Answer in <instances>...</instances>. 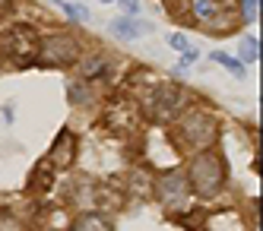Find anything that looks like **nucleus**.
Returning a JSON list of instances; mask_svg holds the SVG:
<instances>
[{
    "label": "nucleus",
    "mask_w": 263,
    "mask_h": 231,
    "mask_svg": "<svg viewBox=\"0 0 263 231\" xmlns=\"http://www.w3.org/2000/svg\"><path fill=\"white\" fill-rule=\"evenodd\" d=\"M187 187H194V194L197 197H216L219 194V187L225 181V168H222V159L216 156V152L210 149H203L194 156L191 168H187Z\"/></svg>",
    "instance_id": "f257e3e1"
},
{
    "label": "nucleus",
    "mask_w": 263,
    "mask_h": 231,
    "mask_svg": "<svg viewBox=\"0 0 263 231\" xmlns=\"http://www.w3.org/2000/svg\"><path fill=\"white\" fill-rule=\"evenodd\" d=\"M187 89L178 86V83H165V86H156L153 95H149V114H153V121L159 124H168V121H175L178 114L184 111L187 105Z\"/></svg>",
    "instance_id": "f03ea898"
},
{
    "label": "nucleus",
    "mask_w": 263,
    "mask_h": 231,
    "mask_svg": "<svg viewBox=\"0 0 263 231\" xmlns=\"http://www.w3.org/2000/svg\"><path fill=\"white\" fill-rule=\"evenodd\" d=\"M178 130H181V140H184L187 146L200 149V152L210 149L213 140H216V133H219L216 118H213V114H206V111H191V114H184Z\"/></svg>",
    "instance_id": "7ed1b4c3"
},
{
    "label": "nucleus",
    "mask_w": 263,
    "mask_h": 231,
    "mask_svg": "<svg viewBox=\"0 0 263 231\" xmlns=\"http://www.w3.org/2000/svg\"><path fill=\"white\" fill-rule=\"evenodd\" d=\"M80 57V42L73 35H48L39 45V61L45 67H70Z\"/></svg>",
    "instance_id": "20e7f679"
},
{
    "label": "nucleus",
    "mask_w": 263,
    "mask_h": 231,
    "mask_svg": "<svg viewBox=\"0 0 263 231\" xmlns=\"http://www.w3.org/2000/svg\"><path fill=\"white\" fill-rule=\"evenodd\" d=\"M159 200L168 209H184L191 203V187H187V178L181 171H168V175L159 181Z\"/></svg>",
    "instance_id": "39448f33"
},
{
    "label": "nucleus",
    "mask_w": 263,
    "mask_h": 231,
    "mask_svg": "<svg viewBox=\"0 0 263 231\" xmlns=\"http://www.w3.org/2000/svg\"><path fill=\"white\" fill-rule=\"evenodd\" d=\"M73 149H77V140H73V133H61L58 140H54V146H51V162L58 165V168H67L70 162H73Z\"/></svg>",
    "instance_id": "423d86ee"
},
{
    "label": "nucleus",
    "mask_w": 263,
    "mask_h": 231,
    "mask_svg": "<svg viewBox=\"0 0 263 231\" xmlns=\"http://www.w3.org/2000/svg\"><path fill=\"white\" fill-rule=\"evenodd\" d=\"M111 32H115L118 38H140V35H146V32H153V26L149 23H140V19H115L111 23Z\"/></svg>",
    "instance_id": "0eeeda50"
},
{
    "label": "nucleus",
    "mask_w": 263,
    "mask_h": 231,
    "mask_svg": "<svg viewBox=\"0 0 263 231\" xmlns=\"http://www.w3.org/2000/svg\"><path fill=\"white\" fill-rule=\"evenodd\" d=\"M105 73H111V64L105 61V57H99V54H92L83 64V80H99V76H105Z\"/></svg>",
    "instance_id": "6e6552de"
},
{
    "label": "nucleus",
    "mask_w": 263,
    "mask_h": 231,
    "mask_svg": "<svg viewBox=\"0 0 263 231\" xmlns=\"http://www.w3.org/2000/svg\"><path fill=\"white\" fill-rule=\"evenodd\" d=\"M73 231H111V225L102 219V216H80Z\"/></svg>",
    "instance_id": "1a4fd4ad"
},
{
    "label": "nucleus",
    "mask_w": 263,
    "mask_h": 231,
    "mask_svg": "<svg viewBox=\"0 0 263 231\" xmlns=\"http://www.w3.org/2000/svg\"><path fill=\"white\" fill-rule=\"evenodd\" d=\"M194 13L210 23V19H216V13H219V4L216 0H194Z\"/></svg>",
    "instance_id": "9d476101"
},
{
    "label": "nucleus",
    "mask_w": 263,
    "mask_h": 231,
    "mask_svg": "<svg viewBox=\"0 0 263 231\" xmlns=\"http://www.w3.org/2000/svg\"><path fill=\"white\" fill-rule=\"evenodd\" d=\"M213 61H219L222 67H229L235 76H244V64H241V61H235V57H229V54H213Z\"/></svg>",
    "instance_id": "9b49d317"
},
{
    "label": "nucleus",
    "mask_w": 263,
    "mask_h": 231,
    "mask_svg": "<svg viewBox=\"0 0 263 231\" xmlns=\"http://www.w3.org/2000/svg\"><path fill=\"white\" fill-rule=\"evenodd\" d=\"M86 99H89L86 86H80V83H77V86H70V102H73V105H83Z\"/></svg>",
    "instance_id": "f8f14e48"
},
{
    "label": "nucleus",
    "mask_w": 263,
    "mask_h": 231,
    "mask_svg": "<svg viewBox=\"0 0 263 231\" xmlns=\"http://www.w3.org/2000/svg\"><path fill=\"white\" fill-rule=\"evenodd\" d=\"M244 57L257 61V38H244Z\"/></svg>",
    "instance_id": "ddd939ff"
},
{
    "label": "nucleus",
    "mask_w": 263,
    "mask_h": 231,
    "mask_svg": "<svg viewBox=\"0 0 263 231\" xmlns=\"http://www.w3.org/2000/svg\"><path fill=\"white\" fill-rule=\"evenodd\" d=\"M168 42H172V48H175V51H181V54H184L187 48H191V45H187V38H184V35H172Z\"/></svg>",
    "instance_id": "4468645a"
},
{
    "label": "nucleus",
    "mask_w": 263,
    "mask_h": 231,
    "mask_svg": "<svg viewBox=\"0 0 263 231\" xmlns=\"http://www.w3.org/2000/svg\"><path fill=\"white\" fill-rule=\"evenodd\" d=\"M241 7H244V16H248V19L257 16V0H241Z\"/></svg>",
    "instance_id": "2eb2a0df"
},
{
    "label": "nucleus",
    "mask_w": 263,
    "mask_h": 231,
    "mask_svg": "<svg viewBox=\"0 0 263 231\" xmlns=\"http://www.w3.org/2000/svg\"><path fill=\"white\" fill-rule=\"evenodd\" d=\"M121 4H124V10H127V13H137V10H140L137 0H121Z\"/></svg>",
    "instance_id": "dca6fc26"
},
{
    "label": "nucleus",
    "mask_w": 263,
    "mask_h": 231,
    "mask_svg": "<svg viewBox=\"0 0 263 231\" xmlns=\"http://www.w3.org/2000/svg\"><path fill=\"white\" fill-rule=\"evenodd\" d=\"M102 4H115V0H102Z\"/></svg>",
    "instance_id": "f3484780"
}]
</instances>
